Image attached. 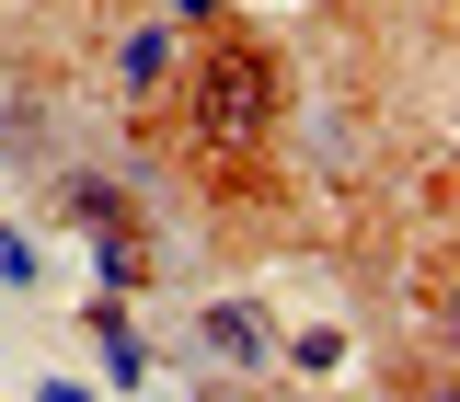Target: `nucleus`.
<instances>
[{
  "instance_id": "5",
  "label": "nucleus",
  "mask_w": 460,
  "mask_h": 402,
  "mask_svg": "<svg viewBox=\"0 0 460 402\" xmlns=\"http://www.w3.org/2000/svg\"><path fill=\"white\" fill-rule=\"evenodd\" d=\"M47 402H81V391H58V380H47Z\"/></svg>"
},
{
  "instance_id": "1",
  "label": "nucleus",
  "mask_w": 460,
  "mask_h": 402,
  "mask_svg": "<svg viewBox=\"0 0 460 402\" xmlns=\"http://www.w3.org/2000/svg\"><path fill=\"white\" fill-rule=\"evenodd\" d=\"M265 115H277V57L253 47V35H230V47L196 57V127H208V150L265 138Z\"/></svg>"
},
{
  "instance_id": "4",
  "label": "nucleus",
  "mask_w": 460,
  "mask_h": 402,
  "mask_svg": "<svg viewBox=\"0 0 460 402\" xmlns=\"http://www.w3.org/2000/svg\"><path fill=\"white\" fill-rule=\"evenodd\" d=\"M93 334H104V368H115V380H138V334H115V310H93Z\"/></svg>"
},
{
  "instance_id": "2",
  "label": "nucleus",
  "mask_w": 460,
  "mask_h": 402,
  "mask_svg": "<svg viewBox=\"0 0 460 402\" xmlns=\"http://www.w3.org/2000/svg\"><path fill=\"white\" fill-rule=\"evenodd\" d=\"M196 334H208V356L253 368V356H265V310H253V299H208V322H196Z\"/></svg>"
},
{
  "instance_id": "3",
  "label": "nucleus",
  "mask_w": 460,
  "mask_h": 402,
  "mask_svg": "<svg viewBox=\"0 0 460 402\" xmlns=\"http://www.w3.org/2000/svg\"><path fill=\"white\" fill-rule=\"evenodd\" d=\"M115 57H127V81H138V92H150V81H172V35H127Z\"/></svg>"
},
{
  "instance_id": "6",
  "label": "nucleus",
  "mask_w": 460,
  "mask_h": 402,
  "mask_svg": "<svg viewBox=\"0 0 460 402\" xmlns=\"http://www.w3.org/2000/svg\"><path fill=\"white\" fill-rule=\"evenodd\" d=\"M426 402H449V391H426Z\"/></svg>"
}]
</instances>
